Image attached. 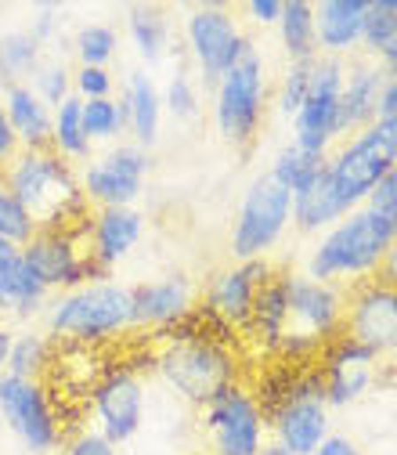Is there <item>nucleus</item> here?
I'll use <instances>...</instances> for the list:
<instances>
[{
	"label": "nucleus",
	"instance_id": "18",
	"mask_svg": "<svg viewBox=\"0 0 397 455\" xmlns=\"http://www.w3.org/2000/svg\"><path fill=\"white\" fill-rule=\"evenodd\" d=\"M271 278H274V271L267 260H235L232 267H220L206 286L202 311L224 329H246L253 304H257V293Z\"/></svg>",
	"mask_w": 397,
	"mask_h": 455
},
{
	"label": "nucleus",
	"instance_id": "36",
	"mask_svg": "<svg viewBox=\"0 0 397 455\" xmlns=\"http://www.w3.org/2000/svg\"><path fill=\"white\" fill-rule=\"evenodd\" d=\"M83 127L91 141H116L120 134H127V112L120 98H98V101H83Z\"/></svg>",
	"mask_w": 397,
	"mask_h": 455
},
{
	"label": "nucleus",
	"instance_id": "50",
	"mask_svg": "<svg viewBox=\"0 0 397 455\" xmlns=\"http://www.w3.org/2000/svg\"><path fill=\"white\" fill-rule=\"evenodd\" d=\"M379 282H386V286H393L397 290V239L390 243V250H386V257H383V264H379Z\"/></svg>",
	"mask_w": 397,
	"mask_h": 455
},
{
	"label": "nucleus",
	"instance_id": "48",
	"mask_svg": "<svg viewBox=\"0 0 397 455\" xmlns=\"http://www.w3.org/2000/svg\"><path fill=\"white\" fill-rule=\"evenodd\" d=\"M314 455H361V448H358V441L347 437V434H329Z\"/></svg>",
	"mask_w": 397,
	"mask_h": 455
},
{
	"label": "nucleus",
	"instance_id": "4",
	"mask_svg": "<svg viewBox=\"0 0 397 455\" xmlns=\"http://www.w3.org/2000/svg\"><path fill=\"white\" fill-rule=\"evenodd\" d=\"M44 329L59 344L98 347L134 329L131 322V286L112 275L91 278L69 293H54L44 307Z\"/></svg>",
	"mask_w": 397,
	"mask_h": 455
},
{
	"label": "nucleus",
	"instance_id": "44",
	"mask_svg": "<svg viewBox=\"0 0 397 455\" xmlns=\"http://www.w3.org/2000/svg\"><path fill=\"white\" fill-rule=\"evenodd\" d=\"M365 206H369V210H376V213H383L386 220H393V224H397V166H393L390 174L372 188V196L365 199Z\"/></svg>",
	"mask_w": 397,
	"mask_h": 455
},
{
	"label": "nucleus",
	"instance_id": "14",
	"mask_svg": "<svg viewBox=\"0 0 397 455\" xmlns=\"http://www.w3.org/2000/svg\"><path fill=\"white\" fill-rule=\"evenodd\" d=\"M347 80V62L344 59H314V76H311V94L293 116V141L300 152L329 159V152L339 145L336 116H339V91Z\"/></svg>",
	"mask_w": 397,
	"mask_h": 455
},
{
	"label": "nucleus",
	"instance_id": "49",
	"mask_svg": "<svg viewBox=\"0 0 397 455\" xmlns=\"http://www.w3.org/2000/svg\"><path fill=\"white\" fill-rule=\"evenodd\" d=\"M376 66L383 69L386 80H397V40H390V44H383L376 51Z\"/></svg>",
	"mask_w": 397,
	"mask_h": 455
},
{
	"label": "nucleus",
	"instance_id": "16",
	"mask_svg": "<svg viewBox=\"0 0 397 455\" xmlns=\"http://www.w3.org/2000/svg\"><path fill=\"white\" fill-rule=\"evenodd\" d=\"M152 170V156L148 148L123 141L112 145L101 159H91L80 170V192L87 199V206L94 203L98 210L105 206H134L145 192V178Z\"/></svg>",
	"mask_w": 397,
	"mask_h": 455
},
{
	"label": "nucleus",
	"instance_id": "42",
	"mask_svg": "<svg viewBox=\"0 0 397 455\" xmlns=\"http://www.w3.org/2000/svg\"><path fill=\"white\" fill-rule=\"evenodd\" d=\"M62 29H66V12H62V8H54V4H40V8L33 12L29 33H33L44 47L59 40V36H62Z\"/></svg>",
	"mask_w": 397,
	"mask_h": 455
},
{
	"label": "nucleus",
	"instance_id": "28",
	"mask_svg": "<svg viewBox=\"0 0 397 455\" xmlns=\"http://www.w3.org/2000/svg\"><path fill=\"white\" fill-rule=\"evenodd\" d=\"M123 29H127V40L134 44L141 62L159 66L166 59V51H170V19H166L163 8H155V4H134V8H127Z\"/></svg>",
	"mask_w": 397,
	"mask_h": 455
},
{
	"label": "nucleus",
	"instance_id": "46",
	"mask_svg": "<svg viewBox=\"0 0 397 455\" xmlns=\"http://www.w3.org/2000/svg\"><path fill=\"white\" fill-rule=\"evenodd\" d=\"M282 4H286V0H250V4H246V15H250L257 26H278V19H282Z\"/></svg>",
	"mask_w": 397,
	"mask_h": 455
},
{
	"label": "nucleus",
	"instance_id": "38",
	"mask_svg": "<svg viewBox=\"0 0 397 455\" xmlns=\"http://www.w3.org/2000/svg\"><path fill=\"white\" fill-rule=\"evenodd\" d=\"M36 232L33 217L22 210V203L15 199V192L4 185V174H0V239H8L15 246H26Z\"/></svg>",
	"mask_w": 397,
	"mask_h": 455
},
{
	"label": "nucleus",
	"instance_id": "5",
	"mask_svg": "<svg viewBox=\"0 0 397 455\" xmlns=\"http://www.w3.org/2000/svg\"><path fill=\"white\" fill-rule=\"evenodd\" d=\"M264 416L271 444L290 455H314L332 434V409L325 402V383L318 365L290 369L264 397Z\"/></svg>",
	"mask_w": 397,
	"mask_h": 455
},
{
	"label": "nucleus",
	"instance_id": "52",
	"mask_svg": "<svg viewBox=\"0 0 397 455\" xmlns=\"http://www.w3.org/2000/svg\"><path fill=\"white\" fill-rule=\"evenodd\" d=\"M260 455H290V451H282V448H278V444H271V441H267V444H264V448H260Z\"/></svg>",
	"mask_w": 397,
	"mask_h": 455
},
{
	"label": "nucleus",
	"instance_id": "21",
	"mask_svg": "<svg viewBox=\"0 0 397 455\" xmlns=\"http://www.w3.org/2000/svg\"><path fill=\"white\" fill-rule=\"evenodd\" d=\"M141 235H145V213L138 206H105L94 210L83 224V243L98 275H108L116 264H123L141 243Z\"/></svg>",
	"mask_w": 397,
	"mask_h": 455
},
{
	"label": "nucleus",
	"instance_id": "13",
	"mask_svg": "<svg viewBox=\"0 0 397 455\" xmlns=\"http://www.w3.org/2000/svg\"><path fill=\"white\" fill-rule=\"evenodd\" d=\"M0 419L33 455H47L62 444V419L44 379H22L12 372L0 376Z\"/></svg>",
	"mask_w": 397,
	"mask_h": 455
},
{
	"label": "nucleus",
	"instance_id": "7",
	"mask_svg": "<svg viewBox=\"0 0 397 455\" xmlns=\"http://www.w3.org/2000/svg\"><path fill=\"white\" fill-rule=\"evenodd\" d=\"M397 166V124L376 120L365 131L344 138L325 159V174L344 210L365 206L372 188Z\"/></svg>",
	"mask_w": 397,
	"mask_h": 455
},
{
	"label": "nucleus",
	"instance_id": "45",
	"mask_svg": "<svg viewBox=\"0 0 397 455\" xmlns=\"http://www.w3.org/2000/svg\"><path fill=\"white\" fill-rule=\"evenodd\" d=\"M19 152H22V145H19V138H15V131H12L8 116H4V105H0V174L12 166V159Z\"/></svg>",
	"mask_w": 397,
	"mask_h": 455
},
{
	"label": "nucleus",
	"instance_id": "1",
	"mask_svg": "<svg viewBox=\"0 0 397 455\" xmlns=\"http://www.w3.org/2000/svg\"><path fill=\"white\" fill-rule=\"evenodd\" d=\"M152 362L159 379L192 409H202L224 387L239 383V362L232 347L224 344V336H210V329H199L195 311L181 325L159 332Z\"/></svg>",
	"mask_w": 397,
	"mask_h": 455
},
{
	"label": "nucleus",
	"instance_id": "19",
	"mask_svg": "<svg viewBox=\"0 0 397 455\" xmlns=\"http://www.w3.org/2000/svg\"><path fill=\"white\" fill-rule=\"evenodd\" d=\"M322 365V383H325V402L329 409H347L354 402H361V397L369 394V387L376 383V355L361 344H354L351 336L339 332L332 344H325V351L318 355Z\"/></svg>",
	"mask_w": 397,
	"mask_h": 455
},
{
	"label": "nucleus",
	"instance_id": "40",
	"mask_svg": "<svg viewBox=\"0 0 397 455\" xmlns=\"http://www.w3.org/2000/svg\"><path fill=\"white\" fill-rule=\"evenodd\" d=\"M29 87L51 105V108H59L66 98H73V69L62 62V59H51L36 69V76L29 80Z\"/></svg>",
	"mask_w": 397,
	"mask_h": 455
},
{
	"label": "nucleus",
	"instance_id": "34",
	"mask_svg": "<svg viewBox=\"0 0 397 455\" xmlns=\"http://www.w3.org/2000/svg\"><path fill=\"white\" fill-rule=\"evenodd\" d=\"M325 170V159H318V156H307V152H300L297 145H286V148H278V156H274V163H271V170L267 174L286 188L290 196H297L300 188H307L318 174Z\"/></svg>",
	"mask_w": 397,
	"mask_h": 455
},
{
	"label": "nucleus",
	"instance_id": "15",
	"mask_svg": "<svg viewBox=\"0 0 397 455\" xmlns=\"http://www.w3.org/2000/svg\"><path fill=\"white\" fill-rule=\"evenodd\" d=\"M83 224L80 228H36L33 239L22 246V257L29 260V267L36 271V278L44 282V290L51 297L69 293L91 278H101L83 243Z\"/></svg>",
	"mask_w": 397,
	"mask_h": 455
},
{
	"label": "nucleus",
	"instance_id": "31",
	"mask_svg": "<svg viewBox=\"0 0 397 455\" xmlns=\"http://www.w3.org/2000/svg\"><path fill=\"white\" fill-rule=\"evenodd\" d=\"M91 138L83 127V101L73 94L54 108V124H51V152H59L62 159H91Z\"/></svg>",
	"mask_w": 397,
	"mask_h": 455
},
{
	"label": "nucleus",
	"instance_id": "9",
	"mask_svg": "<svg viewBox=\"0 0 397 455\" xmlns=\"http://www.w3.org/2000/svg\"><path fill=\"white\" fill-rule=\"evenodd\" d=\"M293 224V196L282 188L271 174H260L250 181L235 224H232V257L235 260H267V253L286 239Z\"/></svg>",
	"mask_w": 397,
	"mask_h": 455
},
{
	"label": "nucleus",
	"instance_id": "26",
	"mask_svg": "<svg viewBox=\"0 0 397 455\" xmlns=\"http://www.w3.org/2000/svg\"><path fill=\"white\" fill-rule=\"evenodd\" d=\"M123 112H127V134L134 138V145L141 148H152L159 141V127H163V94H159V84L145 73V69H134L123 84Z\"/></svg>",
	"mask_w": 397,
	"mask_h": 455
},
{
	"label": "nucleus",
	"instance_id": "6",
	"mask_svg": "<svg viewBox=\"0 0 397 455\" xmlns=\"http://www.w3.org/2000/svg\"><path fill=\"white\" fill-rule=\"evenodd\" d=\"M282 282V300H286V332H282L274 355L311 362L325 351V344L344 332L347 297L332 282H318L304 271L278 275Z\"/></svg>",
	"mask_w": 397,
	"mask_h": 455
},
{
	"label": "nucleus",
	"instance_id": "33",
	"mask_svg": "<svg viewBox=\"0 0 397 455\" xmlns=\"http://www.w3.org/2000/svg\"><path fill=\"white\" fill-rule=\"evenodd\" d=\"M47 365H51V339H47V332H36V329L15 332L12 355H8V372L22 376V379H44Z\"/></svg>",
	"mask_w": 397,
	"mask_h": 455
},
{
	"label": "nucleus",
	"instance_id": "43",
	"mask_svg": "<svg viewBox=\"0 0 397 455\" xmlns=\"http://www.w3.org/2000/svg\"><path fill=\"white\" fill-rule=\"evenodd\" d=\"M66 455H120V448L94 427H83L66 441Z\"/></svg>",
	"mask_w": 397,
	"mask_h": 455
},
{
	"label": "nucleus",
	"instance_id": "11",
	"mask_svg": "<svg viewBox=\"0 0 397 455\" xmlns=\"http://www.w3.org/2000/svg\"><path fill=\"white\" fill-rule=\"evenodd\" d=\"M87 409L94 416V430L112 444H131L148 419V387L145 376L131 365H112L87 390Z\"/></svg>",
	"mask_w": 397,
	"mask_h": 455
},
{
	"label": "nucleus",
	"instance_id": "8",
	"mask_svg": "<svg viewBox=\"0 0 397 455\" xmlns=\"http://www.w3.org/2000/svg\"><path fill=\"white\" fill-rule=\"evenodd\" d=\"M267 108V66L257 44L242 54V62L213 84V124L224 141L250 145L264 124Z\"/></svg>",
	"mask_w": 397,
	"mask_h": 455
},
{
	"label": "nucleus",
	"instance_id": "29",
	"mask_svg": "<svg viewBox=\"0 0 397 455\" xmlns=\"http://www.w3.org/2000/svg\"><path fill=\"white\" fill-rule=\"evenodd\" d=\"M44 51L47 47L29 29H12L0 36V87L29 84L36 76V69L47 62Z\"/></svg>",
	"mask_w": 397,
	"mask_h": 455
},
{
	"label": "nucleus",
	"instance_id": "20",
	"mask_svg": "<svg viewBox=\"0 0 397 455\" xmlns=\"http://www.w3.org/2000/svg\"><path fill=\"white\" fill-rule=\"evenodd\" d=\"M192 311H195V286H192V278L185 271L131 286V322H134V329L166 332V329L181 325Z\"/></svg>",
	"mask_w": 397,
	"mask_h": 455
},
{
	"label": "nucleus",
	"instance_id": "27",
	"mask_svg": "<svg viewBox=\"0 0 397 455\" xmlns=\"http://www.w3.org/2000/svg\"><path fill=\"white\" fill-rule=\"evenodd\" d=\"M339 217H347V210H344V203L336 199V188H332L325 170L307 188H300L293 196V228H297V232H304V235L329 232Z\"/></svg>",
	"mask_w": 397,
	"mask_h": 455
},
{
	"label": "nucleus",
	"instance_id": "51",
	"mask_svg": "<svg viewBox=\"0 0 397 455\" xmlns=\"http://www.w3.org/2000/svg\"><path fill=\"white\" fill-rule=\"evenodd\" d=\"M12 339H15V332H12V329H4V325H0V376L8 372V355H12Z\"/></svg>",
	"mask_w": 397,
	"mask_h": 455
},
{
	"label": "nucleus",
	"instance_id": "25",
	"mask_svg": "<svg viewBox=\"0 0 397 455\" xmlns=\"http://www.w3.org/2000/svg\"><path fill=\"white\" fill-rule=\"evenodd\" d=\"M4 116L19 138L22 148H51V124H54V108L29 87V84H15L4 87Z\"/></svg>",
	"mask_w": 397,
	"mask_h": 455
},
{
	"label": "nucleus",
	"instance_id": "39",
	"mask_svg": "<svg viewBox=\"0 0 397 455\" xmlns=\"http://www.w3.org/2000/svg\"><path fill=\"white\" fill-rule=\"evenodd\" d=\"M397 40V0H369L365 8V29H361V47H369L372 54Z\"/></svg>",
	"mask_w": 397,
	"mask_h": 455
},
{
	"label": "nucleus",
	"instance_id": "37",
	"mask_svg": "<svg viewBox=\"0 0 397 455\" xmlns=\"http://www.w3.org/2000/svg\"><path fill=\"white\" fill-rule=\"evenodd\" d=\"M311 76H314V59H307V62H290L286 76H282V84H278V94H274V105H278L282 116L293 120L297 112H300V105H304L307 94H311Z\"/></svg>",
	"mask_w": 397,
	"mask_h": 455
},
{
	"label": "nucleus",
	"instance_id": "47",
	"mask_svg": "<svg viewBox=\"0 0 397 455\" xmlns=\"http://www.w3.org/2000/svg\"><path fill=\"white\" fill-rule=\"evenodd\" d=\"M376 120L397 124V80H386L379 91V105H376Z\"/></svg>",
	"mask_w": 397,
	"mask_h": 455
},
{
	"label": "nucleus",
	"instance_id": "22",
	"mask_svg": "<svg viewBox=\"0 0 397 455\" xmlns=\"http://www.w3.org/2000/svg\"><path fill=\"white\" fill-rule=\"evenodd\" d=\"M51 293L44 290V282L22 257V246L0 239V315H40L47 307Z\"/></svg>",
	"mask_w": 397,
	"mask_h": 455
},
{
	"label": "nucleus",
	"instance_id": "24",
	"mask_svg": "<svg viewBox=\"0 0 397 455\" xmlns=\"http://www.w3.org/2000/svg\"><path fill=\"white\" fill-rule=\"evenodd\" d=\"M383 84H386V76L376 62H354L347 69L344 91H339V116H336L339 141L365 131L369 124H376V105H379Z\"/></svg>",
	"mask_w": 397,
	"mask_h": 455
},
{
	"label": "nucleus",
	"instance_id": "35",
	"mask_svg": "<svg viewBox=\"0 0 397 455\" xmlns=\"http://www.w3.org/2000/svg\"><path fill=\"white\" fill-rule=\"evenodd\" d=\"M159 94H163V112H170L178 124H192L202 116V91L188 69L170 73V80L159 87Z\"/></svg>",
	"mask_w": 397,
	"mask_h": 455
},
{
	"label": "nucleus",
	"instance_id": "10",
	"mask_svg": "<svg viewBox=\"0 0 397 455\" xmlns=\"http://www.w3.org/2000/svg\"><path fill=\"white\" fill-rule=\"evenodd\" d=\"M199 427L210 437L213 455H260L267 444V416L253 390L242 383L224 387L199 409Z\"/></svg>",
	"mask_w": 397,
	"mask_h": 455
},
{
	"label": "nucleus",
	"instance_id": "3",
	"mask_svg": "<svg viewBox=\"0 0 397 455\" xmlns=\"http://www.w3.org/2000/svg\"><path fill=\"white\" fill-rule=\"evenodd\" d=\"M4 185L15 192L36 228H80L91 217L80 192V174L69 159L51 148H22L4 170Z\"/></svg>",
	"mask_w": 397,
	"mask_h": 455
},
{
	"label": "nucleus",
	"instance_id": "12",
	"mask_svg": "<svg viewBox=\"0 0 397 455\" xmlns=\"http://www.w3.org/2000/svg\"><path fill=\"white\" fill-rule=\"evenodd\" d=\"M185 44H188V54L195 62V73L206 87H213L228 69H235L242 62V54L253 47V40L242 33L239 19L220 4H206V8L188 12Z\"/></svg>",
	"mask_w": 397,
	"mask_h": 455
},
{
	"label": "nucleus",
	"instance_id": "23",
	"mask_svg": "<svg viewBox=\"0 0 397 455\" xmlns=\"http://www.w3.org/2000/svg\"><path fill=\"white\" fill-rule=\"evenodd\" d=\"M369 0H322L314 4V36L318 54L325 59H344V54L361 47Z\"/></svg>",
	"mask_w": 397,
	"mask_h": 455
},
{
	"label": "nucleus",
	"instance_id": "2",
	"mask_svg": "<svg viewBox=\"0 0 397 455\" xmlns=\"http://www.w3.org/2000/svg\"><path fill=\"white\" fill-rule=\"evenodd\" d=\"M393 239H397L393 220H386L369 206H358L318 235V243L307 253L304 275L318 282H332V286H351V282L358 286V282H369V275L379 271Z\"/></svg>",
	"mask_w": 397,
	"mask_h": 455
},
{
	"label": "nucleus",
	"instance_id": "32",
	"mask_svg": "<svg viewBox=\"0 0 397 455\" xmlns=\"http://www.w3.org/2000/svg\"><path fill=\"white\" fill-rule=\"evenodd\" d=\"M116 51H120V33H116V26H108V22H83L73 33V54H76L80 66L108 69V62L116 59Z\"/></svg>",
	"mask_w": 397,
	"mask_h": 455
},
{
	"label": "nucleus",
	"instance_id": "30",
	"mask_svg": "<svg viewBox=\"0 0 397 455\" xmlns=\"http://www.w3.org/2000/svg\"><path fill=\"white\" fill-rule=\"evenodd\" d=\"M278 40L286 47L290 62L318 59V36H314V4L311 0H286L278 19Z\"/></svg>",
	"mask_w": 397,
	"mask_h": 455
},
{
	"label": "nucleus",
	"instance_id": "41",
	"mask_svg": "<svg viewBox=\"0 0 397 455\" xmlns=\"http://www.w3.org/2000/svg\"><path fill=\"white\" fill-rule=\"evenodd\" d=\"M112 91H116V76H112V69H101V66H76L73 69V94L80 101L112 98Z\"/></svg>",
	"mask_w": 397,
	"mask_h": 455
},
{
	"label": "nucleus",
	"instance_id": "17",
	"mask_svg": "<svg viewBox=\"0 0 397 455\" xmlns=\"http://www.w3.org/2000/svg\"><path fill=\"white\" fill-rule=\"evenodd\" d=\"M344 336L369 347L376 358L397 355V290L379 278L358 282L347 300Z\"/></svg>",
	"mask_w": 397,
	"mask_h": 455
}]
</instances>
